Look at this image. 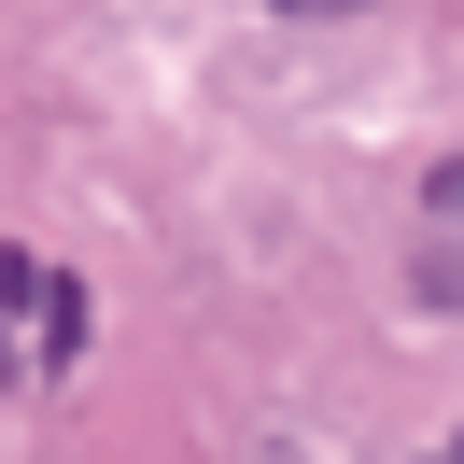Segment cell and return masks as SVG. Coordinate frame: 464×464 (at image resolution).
Segmentation results:
<instances>
[{"label": "cell", "mask_w": 464, "mask_h": 464, "mask_svg": "<svg viewBox=\"0 0 464 464\" xmlns=\"http://www.w3.org/2000/svg\"><path fill=\"white\" fill-rule=\"evenodd\" d=\"M71 352H85V295H71L43 254L0 239V380H57Z\"/></svg>", "instance_id": "6da1fadb"}, {"label": "cell", "mask_w": 464, "mask_h": 464, "mask_svg": "<svg viewBox=\"0 0 464 464\" xmlns=\"http://www.w3.org/2000/svg\"><path fill=\"white\" fill-rule=\"evenodd\" d=\"M422 211H436V254H422V295L436 310H464V155L422 183Z\"/></svg>", "instance_id": "7a4b0ae2"}, {"label": "cell", "mask_w": 464, "mask_h": 464, "mask_svg": "<svg viewBox=\"0 0 464 464\" xmlns=\"http://www.w3.org/2000/svg\"><path fill=\"white\" fill-rule=\"evenodd\" d=\"M267 14H352V0H267Z\"/></svg>", "instance_id": "3957f363"}, {"label": "cell", "mask_w": 464, "mask_h": 464, "mask_svg": "<svg viewBox=\"0 0 464 464\" xmlns=\"http://www.w3.org/2000/svg\"><path fill=\"white\" fill-rule=\"evenodd\" d=\"M450 464H464V450H450Z\"/></svg>", "instance_id": "277c9868"}]
</instances>
